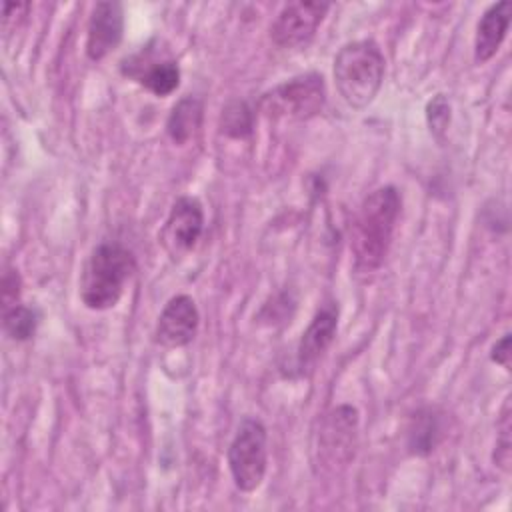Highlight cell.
<instances>
[{
	"instance_id": "obj_1",
	"label": "cell",
	"mask_w": 512,
	"mask_h": 512,
	"mask_svg": "<svg viewBox=\"0 0 512 512\" xmlns=\"http://www.w3.org/2000/svg\"><path fill=\"white\" fill-rule=\"evenodd\" d=\"M402 200L394 186H382L370 192L350 228V254L356 274L376 272L390 250Z\"/></svg>"
},
{
	"instance_id": "obj_2",
	"label": "cell",
	"mask_w": 512,
	"mask_h": 512,
	"mask_svg": "<svg viewBox=\"0 0 512 512\" xmlns=\"http://www.w3.org/2000/svg\"><path fill=\"white\" fill-rule=\"evenodd\" d=\"M136 272L134 254L120 242H100L88 256L80 276V298L86 308H114Z\"/></svg>"
},
{
	"instance_id": "obj_3",
	"label": "cell",
	"mask_w": 512,
	"mask_h": 512,
	"mask_svg": "<svg viewBox=\"0 0 512 512\" xmlns=\"http://www.w3.org/2000/svg\"><path fill=\"white\" fill-rule=\"evenodd\" d=\"M386 60L374 40H354L344 44L334 58V82L342 100L362 110L380 92Z\"/></svg>"
},
{
	"instance_id": "obj_4",
	"label": "cell",
	"mask_w": 512,
	"mask_h": 512,
	"mask_svg": "<svg viewBox=\"0 0 512 512\" xmlns=\"http://www.w3.org/2000/svg\"><path fill=\"white\" fill-rule=\"evenodd\" d=\"M324 104V76L318 72H306L264 92L258 102V108L274 120H308L320 114Z\"/></svg>"
},
{
	"instance_id": "obj_5",
	"label": "cell",
	"mask_w": 512,
	"mask_h": 512,
	"mask_svg": "<svg viewBox=\"0 0 512 512\" xmlns=\"http://www.w3.org/2000/svg\"><path fill=\"white\" fill-rule=\"evenodd\" d=\"M228 468L238 490L254 492L268 468V434L258 418H244L228 446Z\"/></svg>"
},
{
	"instance_id": "obj_6",
	"label": "cell",
	"mask_w": 512,
	"mask_h": 512,
	"mask_svg": "<svg viewBox=\"0 0 512 512\" xmlns=\"http://www.w3.org/2000/svg\"><path fill=\"white\" fill-rule=\"evenodd\" d=\"M330 10L328 2L316 0H298L288 2L276 16L270 26V38L278 48L296 50L316 36L326 12Z\"/></svg>"
},
{
	"instance_id": "obj_7",
	"label": "cell",
	"mask_w": 512,
	"mask_h": 512,
	"mask_svg": "<svg viewBox=\"0 0 512 512\" xmlns=\"http://www.w3.org/2000/svg\"><path fill=\"white\" fill-rule=\"evenodd\" d=\"M358 410L350 404L332 408L318 432V456L326 466H346L354 458Z\"/></svg>"
},
{
	"instance_id": "obj_8",
	"label": "cell",
	"mask_w": 512,
	"mask_h": 512,
	"mask_svg": "<svg viewBox=\"0 0 512 512\" xmlns=\"http://www.w3.org/2000/svg\"><path fill=\"white\" fill-rule=\"evenodd\" d=\"M204 230V210L198 198L180 196L164 222L160 232L162 246L172 258H180L194 250Z\"/></svg>"
},
{
	"instance_id": "obj_9",
	"label": "cell",
	"mask_w": 512,
	"mask_h": 512,
	"mask_svg": "<svg viewBox=\"0 0 512 512\" xmlns=\"http://www.w3.org/2000/svg\"><path fill=\"white\" fill-rule=\"evenodd\" d=\"M122 72L140 82L154 96H168L180 84V66L168 54L146 46L122 62Z\"/></svg>"
},
{
	"instance_id": "obj_10",
	"label": "cell",
	"mask_w": 512,
	"mask_h": 512,
	"mask_svg": "<svg viewBox=\"0 0 512 512\" xmlns=\"http://www.w3.org/2000/svg\"><path fill=\"white\" fill-rule=\"evenodd\" d=\"M200 326V312L192 296L176 294L162 308L154 340L164 348H182L194 340Z\"/></svg>"
},
{
	"instance_id": "obj_11",
	"label": "cell",
	"mask_w": 512,
	"mask_h": 512,
	"mask_svg": "<svg viewBox=\"0 0 512 512\" xmlns=\"http://www.w3.org/2000/svg\"><path fill=\"white\" fill-rule=\"evenodd\" d=\"M124 34V8L120 2H96L86 26V56L92 62L104 60L114 52Z\"/></svg>"
},
{
	"instance_id": "obj_12",
	"label": "cell",
	"mask_w": 512,
	"mask_h": 512,
	"mask_svg": "<svg viewBox=\"0 0 512 512\" xmlns=\"http://www.w3.org/2000/svg\"><path fill=\"white\" fill-rule=\"evenodd\" d=\"M338 328V308L334 304H324L314 318L310 320L308 328L302 332V338L296 348V368L300 372L312 368L322 354L328 350L336 336Z\"/></svg>"
},
{
	"instance_id": "obj_13",
	"label": "cell",
	"mask_w": 512,
	"mask_h": 512,
	"mask_svg": "<svg viewBox=\"0 0 512 512\" xmlns=\"http://www.w3.org/2000/svg\"><path fill=\"white\" fill-rule=\"evenodd\" d=\"M512 16V4L508 0L496 2L484 10L476 24L474 34V62L484 64L500 50Z\"/></svg>"
},
{
	"instance_id": "obj_14",
	"label": "cell",
	"mask_w": 512,
	"mask_h": 512,
	"mask_svg": "<svg viewBox=\"0 0 512 512\" xmlns=\"http://www.w3.org/2000/svg\"><path fill=\"white\" fill-rule=\"evenodd\" d=\"M442 414L434 406H424L416 410L410 418L406 444L416 456H428L442 438Z\"/></svg>"
},
{
	"instance_id": "obj_15",
	"label": "cell",
	"mask_w": 512,
	"mask_h": 512,
	"mask_svg": "<svg viewBox=\"0 0 512 512\" xmlns=\"http://www.w3.org/2000/svg\"><path fill=\"white\" fill-rule=\"evenodd\" d=\"M202 116H204V104L202 100L194 96H184L180 98L166 120V132L170 140L178 146L186 144L202 126Z\"/></svg>"
},
{
	"instance_id": "obj_16",
	"label": "cell",
	"mask_w": 512,
	"mask_h": 512,
	"mask_svg": "<svg viewBox=\"0 0 512 512\" xmlns=\"http://www.w3.org/2000/svg\"><path fill=\"white\" fill-rule=\"evenodd\" d=\"M254 128V112L244 100H232L222 108L220 132L230 138H246Z\"/></svg>"
},
{
	"instance_id": "obj_17",
	"label": "cell",
	"mask_w": 512,
	"mask_h": 512,
	"mask_svg": "<svg viewBox=\"0 0 512 512\" xmlns=\"http://www.w3.org/2000/svg\"><path fill=\"white\" fill-rule=\"evenodd\" d=\"M4 332L18 342L30 340L38 328V312L24 304H14L10 308H4L2 314Z\"/></svg>"
},
{
	"instance_id": "obj_18",
	"label": "cell",
	"mask_w": 512,
	"mask_h": 512,
	"mask_svg": "<svg viewBox=\"0 0 512 512\" xmlns=\"http://www.w3.org/2000/svg\"><path fill=\"white\" fill-rule=\"evenodd\" d=\"M510 398H506L500 420L496 424V446H494V464L502 468L504 472L510 470V460H512V440H510V430H512V420H510Z\"/></svg>"
},
{
	"instance_id": "obj_19",
	"label": "cell",
	"mask_w": 512,
	"mask_h": 512,
	"mask_svg": "<svg viewBox=\"0 0 512 512\" xmlns=\"http://www.w3.org/2000/svg\"><path fill=\"white\" fill-rule=\"evenodd\" d=\"M426 120L430 126V132L440 136L448 124H450V104L444 94H436L428 106H426Z\"/></svg>"
},
{
	"instance_id": "obj_20",
	"label": "cell",
	"mask_w": 512,
	"mask_h": 512,
	"mask_svg": "<svg viewBox=\"0 0 512 512\" xmlns=\"http://www.w3.org/2000/svg\"><path fill=\"white\" fill-rule=\"evenodd\" d=\"M18 298H20V276H18V270L14 268H8L2 276V302H4V308H10L14 304H18Z\"/></svg>"
},
{
	"instance_id": "obj_21",
	"label": "cell",
	"mask_w": 512,
	"mask_h": 512,
	"mask_svg": "<svg viewBox=\"0 0 512 512\" xmlns=\"http://www.w3.org/2000/svg\"><path fill=\"white\" fill-rule=\"evenodd\" d=\"M510 340L512 336L506 332L500 340H496V344L492 346V352H490V360L496 362L498 366H502L504 370H510Z\"/></svg>"
}]
</instances>
